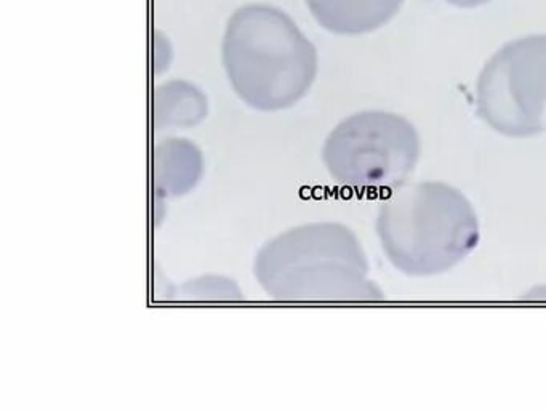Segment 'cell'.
Returning a JSON list of instances; mask_svg holds the SVG:
<instances>
[{"mask_svg": "<svg viewBox=\"0 0 546 410\" xmlns=\"http://www.w3.org/2000/svg\"><path fill=\"white\" fill-rule=\"evenodd\" d=\"M447 2L452 5H457V7L471 8V7H479V5L487 4L490 0H447Z\"/></svg>", "mask_w": 546, "mask_h": 410, "instance_id": "12", "label": "cell"}, {"mask_svg": "<svg viewBox=\"0 0 546 410\" xmlns=\"http://www.w3.org/2000/svg\"><path fill=\"white\" fill-rule=\"evenodd\" d=\"M254 276L278 302L369 303L383 300L358 234L336 222H312L279 232L260 247Z\"/></svg>", "mask_w": 546, "mask_h": 410, "instance_id": "1", "label": "cell"}, {"mask_svg": "<svg viewBox=\"0 0 546 410\" xmlns=\"http://www.w3.org/2000/svg\"><path fill=\"white\" fill-rule=\"evenodd\" d=\"M525 300H530V302H545L546 303V284H540L537 287H533L529 292L525 293Z\"/></svg>", "mask_w": 546, "mask_h": 410, "instance_id": "11", "label": "cell"}, {"mask_svg": "<svg viewBox=\"0 0 546 410\" xmlns=\"http://www.w3.org/2000/svg\"><path fill=\"white\" fill-rule=\"evenodd\" d=\"M421 154L420 135L402 115L360 111L327 135L322 162L330 178L359 194H388L407 183Z\"/></svg>", "mask_w": 546, "mask_h": 410, "instance_id": "4", "label": "cell"}, {"mask_svg": "<svg viewBox=\"0 0 546 410\" xmlns=\"http://www.w3.org/2000/svg\"><path fill=\"white\" fill-rule=\"evenodd\" d=\"M321 28L339 35L372 33L391 21L404 0H306Z\"/></svg>", "mask_w": 546, "mask_h": 410, "instance_id": "7", "label": "cell"}, {"mask_svg": "<svg viewBox=\"0 0 546 410\" xmlns=\"http://www.w3.org/2000/svg\"><path fill=\"white\" fill-rule=\"evenodd\" d=\"M375 229L386 258L410 278L450 271L481 241L474 207L460 189L443 181L404 183L385 194Z\"/></svg>", "mask_w": 546, "mask_h": 410, "instance_id": "3", "label": "cell"}, {"mask_svg": "<svg viewBox=\"0 0 546 410\" xmlns=\"http://www.w3.org/2000/svg\"><path fill=\"white\" fill-rule=\"evenodd\" d=\"M152 189L157 200L186 195L204 175V154L188 138L167 137L152 148Z\"/></svg>", "mask_w": 546, "mask_h": 410, "instance_id": "6", "label": "cell"}, {"mask_svg": "<svg viewBox=\"0 0 546 410\" xmlns=\"http://www.w3.org/2000/svg\"><path fill=\"white\" fill-rule=\"evenodd\" d=\"M226 77L244 105L261 113L295 106L317 76V50L295 21L271 5L251 4L229 18L222 45Z\"/></svg>", "mask_w": 546, "mask_h": 410, "instance_id": "2", "label": "cell"}, {"mask_svg": "<svg viewBox=\"0 0 546 410\" xmlns=\"http://www.w3.org/2000/svg\"><path fill=\"white\" fill-rule=\"evenodd\" d=\"M171 57H174V53H171L169 39L161 30H154L152 33V72L159 76L167 71L171 63Z\"/></svg>", "mask_w": 546, "mask_h": 410, "instance_id": "10", "label": "cell"}, {"mask_svg": "<svg viewBox=\"0 0 546 410\" xmlns=\"http://www.w3.org/2000/svg\"><path fill=\"white\" fill-rule=\"evenodd\" d=\"M208 100L198 85L167 81L152 90L151 125L154 133L186 130L207 119Z\"/></svg>", "mask_w": 546, "mask_h": 410, "instance_id": "8", "label": "cell"}, {"mask_svg": "<svg viewBox=\"0 0 546 410\" xmlns=\"http://www.w3.org/2000/svg\"><path fill=\"white\" fill-rule=\"evenodd\" d=\"M476 109L509 138L546 132V34L508 42L487 61L476 84Z\"/></svg>", "mask_w": 546, "mask_h": 410, "instance_id": "5", "label": "cell"}, {"mask_svg": "<svg viewBox=\"0 0 546 410\" xmlns=\"http://www.w3.org/2000/svg\"><path fill=\"white\" fill-rule=\"evenodd\" d=\"M174 295L185 302H241L244 293L237 280L223 274H202V276L188 279L176 287Z\"/></svg>", "mask_w": 546, "mask_h": 410, "instance_id": "9", "label": "cell"}]
</instances>
